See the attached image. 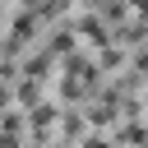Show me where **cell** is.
Segmentation results:
<instances>
[{
    "label": "cell",
    "mask_w": 148,
    "mask_h": 148,
    "mask_svg": "<svg viewBox=\"0 0 148 148\" xmlns=\"http://www.w3.org/2000/svg\"><path fill=\"white\" fill-rule=\"evenodd\" d=\"M0 106H5V88H0Z\"/></svg>",
    "instance_id": "obj_1"
}]
</instances>
